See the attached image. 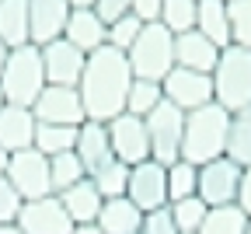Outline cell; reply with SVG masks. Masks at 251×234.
I'll return each instance as SVG.
<instances>
[{"mask_svg": "<svg viewBox=\"0 0 251 234\" xmlns=\"http://www.w3.org/2000/svg\"><path fill=\"white\" fill-rule=\"evenodd\" d=\"M129 84H133V70H129L126 53H119L112 46H101V49L87 53V66H84L80 84H77L87 119L108 122L119 112H126Z\"/></svg>", "mask_w": 251, "mask_h": 234, "instance_id": "6da1fadb", "label": "cell"}, {"mask_svg": "<svg viewBox=\"0 0 251 234\" xmlns=\"http://www.w3.org/2000/svg\"><path fill=\"white\" fill-rule=\"evenodd\" d=\"M227 137H230V112L224 105H202L185 112V133H181V157L192 164H206L227 154Z\"/></svg>", "mask_w": 251, "mask_h": 234, "instance_id": "7a4b0ae2", "label": "cell"}, {"mask_svg": "<svg viewBox=\"0 0 251 234\" xmlns=\"http://www.w3.org/2000/svg\"><path fill=\"white\" fill-rule=\"evenodd\" d=\"M46 88V66L42 49L35 42H25L18 49H7L4 70H0V94L7 105H35V98Z\"/></svg>", "mask_w": 251, "mask_h": 234, "instance_id": "3957f363", "label": "cell"}, {"mask_svg": "<svg viewBox=\"0 0 251 234\" xmlns=\"http://www.w3.org/2000/svg\"><path fill=\"white\" fill-rule=\"evenodd\" d=\"M213 102L224 105L230 116L241 109H251V49L248 46H227L220 49V59L213 66Z\"/></svg>", "mask_w": 251, "mask_h": 234, "instance_id": "277c9868", "label": "cell"}, {"mask_svg": "<svg viewBox=\"0 0 251 234\" xmlns=\"http://www.w3.org/2000/svg\"><path fill=\"white\" fill-rule=\"evenodd\" d=\"M129 59V70L133 77L143 81H164L175 66V35L161 25V21H150L143 25V31L136 35V42L126 53Z\"/></svg>", "mask_w": 251, "mask_h": 234, "instance_id": "5b68a950", "label": "cell"}, {"mask_svg": "<svg viewBox=\"0 0 251 234\" xmlns=\"http://www.w3.org/2000/svg\"><path fill=\"white\" fill-rule=\"evenodd\" d=\"M147 137H150V157L171 164L181 157V133H185V112L178 105H171L168 98L157 105L147 119Z\"/></svg>", "mask_w": 251, "mask_h": 234, "instance_id": "8992f818", "label": "cell"}, {"mask_svg": "<svg viewBox=\"0 0 251 234\" xmlns=\"http://www.w3.org/2000/svg\"><path fill=\"white\" fill-rule=\"evenodd\" d=\"M7 182L18 189L21 199H39V196H49L52 192V178H49V157L35 147H25V150H14L11 161H7Z\"/></svg>", "mask_w": 251, "mask_h": 234, "instance_id": "52a82bcc", "label": "cell"}, {"mask_svg": "<svg viewBox=\"0 0 251 234\" xmlns=\"http://www.w3.org/2000/svg\"><path fill=\"white\" fill-rule=\"evenodd\" d=\"M241 164L234 157H216V161H206L199 164V199L206 206H227V203H237V185H241Z\"/></svg>", "mask_w": 251, "mask_h": 234, "instance_id": "ba28073f", "label": "cell"}, {"mask_svg": "<svg viewBox=\"0 0 251 234\" xmlns=\"http://www.w3.org/2000/svg\"><path fill=\"white\" fill-rule=\"evenodd\" d=\"M126 196H129L143 213L168 206V164L153 161V157L133 164V168H129V185H126Z\"/></svg>", "mask_w": 251, "mask_h": 234, "instance_id": "9c48e42d", "label": "cell"}, {"mask_svg": "<svg viewBox=\"0 0 251 234\" xmlns=\"http://www.w3.org/2000/svg\"><path fill=\"white\" fill-rule=\"evenodd\" d=\"M108 126V144H112V154L122 161V164H140L150 157V137H147V122L133 112H119L115 119L105 122Z\"/></svg>", "mask_w": 251, "mask_h": 234, "instance_id": "30bf717a", "label": "cell"}, {"mask_svg": "<svg viewBox=\"0 0 251 234\" xmlns=\"http://www.w3.org/2000/svg\"><path fill=\"white\" fill-rule=\"evenodd\" d=\"M14 224L25 234H70L74 231V220H70L67 210H63L56 192L39 196V199H25Z\"/></svg>", "mask_w": 251, "mask_h": 234, "instance_id": "8fae6325", "label": "cell"}, {"mask_svg": "<svg viewBox=\"0 0 251 234\" xmlns=\"http://www.w3.org/2000/svg\"><path fill=\"white\" fill-rule=\"evenodd\" d=\"M31 112H35L39 122H49V126H80L87 119L80 91L63 88V84H46L42 94L35 98V105H31Z\"/></svg>", "mask_w": 251, "mask_h": 234, "instance_id": "7c38bea8", "label": "cell"}, {"mask_svg": "<svg viewBox=\"0 0 251 234\" xmlns=\"http://www.w3.org/2000/svg\"><path fill=\"white\" fill-rule=\"evenodd\" d=\"M161 88H164V98L181 112H192L213 102V77L199 70H185V66H171V74L161 81Z\"/></svg>", "mask_w": 251, "mask_h": 234, "instance_id": "4fadbf2b", "label": "cell"}, {"mask_svg": "<svg viewBox=\"0 0 251 234\" xmlns=\"http://www.w3.org/2000/svg\"><path fill=\"white\" fill-rule=\"evenodd\" d=\"M42 49V66H46V84H63V88H77L80 74L87 66V53H80L67 39H52Z\"/></svg>", "mask_w": 251, "mask_h": 234, "instance_id": "5bb4252c", "label": "cell"}, {"mask_svg": "<svg viewBox=\"0 0 251 234\" xmlns=\"http://www.w3.org/2000/svg\"><path fill=\"white\" fill-rule=\"evenodd\" d=\"M70 0H28V35L35 46L63 39V28L70 18Z\"/></svg>", "mask_w": 251, "mask_h": 234, "instance_id": "9a60e30c", "label": "cell"}, {"mask_svg": "<svg viewBox=\"0 0 251 234\" xmlns=\"http://www.w3.org/2000/svg\"><path fill=\"white\" fill-rule=\"evenodd\" d=\"M35 112H31L28 105H0V147H4L7 154L14 150H25L35 144Z\"/></svg>", "mask_w": 251, "mask_h": 234, "instance_id": "2e32d148", "label": "cell"}, {"mask_svg": "<svg viewBox=\"0 0 251 234\" xmlns=\"http://www.w3.org/2000/svg\"><path fill=\"white\" fill-rule=\"evenodd\" d=\"M216 59H220V46L209 42L199 28L175 35V66H185V70H199V74H213Z\"/></svg>", "mask_w": 251, "mask_h": 234, "instance_id": "e0dca14e", "label": "cell"}, {"mask_svg": "<svg viewBox=\"0 0 251 234\" xmlns=\"http://www.w3.org/2000/svg\"><path fill=\"white\" fill-rule=\"evenodd\" d=\"M63 39L74 42L80 53H94L108 46V25L94 14V7H74L67 18V28H63Z\"/></svg>", "mask_w": 251, "mask_h": 234, "instance_id": "ac0fdd59", "label": "cell"}, {"mask_svg": "<svg viewBox=\"0 0 251 234\" xmlns=\"http://www.w3.org/2000/svg\"><path fill=\"white\" fill-rule=\"evenodd\" d=\"M77 157L84 161V168H87V175L91 172H98L105 161H112L115 154H112V144H108V126L105 122H94V119H84L80 126H77Z\"/></svg>", "mask_w": 251, "mask_h": 234, "instance_id": "d6986e66", "label": "cell"}, {"mask_svg": "<svg viewBox=\"0 0 251 234\" xmlns=\"http://www.w3.org/2000/svg\"><path fill=\"white\" fill-rule=\"evenodd\" d=\"M56 196H59L63 210L70 213L74 224H94V220H98V213H101V203H105V196L94 189L91 178H84V182H77V185H70V189H63V192H56Z\"/></svg>", "mask_w": 251, "mask_h": 234, "instance_id": "ffe728a7", "label": "cell"}, {"mask_svg": "<svg viewBox=\"0 0 251 234\" xmlns=\"http://www.w3.org/2000/svg\"><path fill=\"white\" fill-rule=\"evenodd\" d=\"M94 224H98L105 234H136L140 224H143V210L129 196H112V199L101 203V213H98Z\"/></svg>", "mask_w": 251, "mask_h": 234, "instance_id": "44dd1931", "label": "cell"}, {"mask_svg": "<svg viewBox=\"0 0 251 234\" xmlns=\"http://www.w3.org/2000/svg\"><path fill=\"white\" fill-rule=\"evenodd\" d=\"M0 42L18 49L31 42L28 35V0H0Z\"/></svg>", "mask_w": 251, "mask_h": 234, "instance_id": "7402d4cb", "label": "cell"}, {"mask_svg": "<svg viewBox=\"0 0 251 234\" xmlns=\"http://www.w3.org/2000/svg\"><path fill=\"white\" fill-rule=\"evenodd\" d=\"M196 28L220 49L230 46V18H227V0H199V18Z\"/></svg>", "mask_w": 251, "mask_h": 234, "instance_id": "603a6c76", "label": "cell"}, {"mask_svg": "<svg viewBox=\"0 0 251 234\" xmlns=\"http://www.w3.org/2000/svg\"><path fill=\"white\" fill-rule=\"evenodd\" d=\"M164 102V88L161 81H143V77H133L129 84V94H126V112H133L140 119H147L157 105Z\"/></svg>", "mask_w": 251, "mask_h": 234, "instance_id": "cb8c5ba5", "label": "cell"}, {"mask_svg": "<svg viewBox=\"0 0 251 234\" xmlns=\"http://www.w3.org/2000/svg\"><path fill=\"white\" fill-rule=\"evenodd\" d=\"M227 157H234L241 168H251V109H241L230 116Z\"/></svg>", "mask_w": 251, "mask_h": 234, "instance_id": "d4e9b609", "label": "cell"}, {"mask_svg": "<svg viewBox=\"0 0 251 234\" xmlns=\"http://www.w3.org/2000/svg\"><path fill=\"white\" fill-rule=\"evenodd\" d=\"M244 224H248V213H244L237 203L209 206V210H206V220H202V227H199V234H244Z\"/></svg>", "mask_w": 251, "mask_h": 234, "instance_id": "484cf974", "label": "cell"}, {"mask_svg": "<svg viewBox=\"0 0 251 234\" xmlns=\"http://www.w3.org/2000/svg\"><path fill=\"white\" fill-rule=\"evenodd\" d=\"M49 178H52V192H63V189L84 182L87 168H84V161L77 157V150H63V154L49 157Z\"/></svg>", "mask_w": 251, "mask_h": 234, "instance_id": "4316f807", "label": "cell"}, {"mask_svg": "<svg viewBox=\"0 0 251 234\" xmlns=\"http://www.w3.org/2000/svg\"><path fill=\"white\" fill-rule=\"evenodd\" d=\"M35 150H42L46 157H56L63 150H74L77 147V126H49V122H39L35 126Z\"/></svg>", "mask_w": 251, "mask_h": 234, "instance_id": "83f0119b", "label": "cell"}, {"mask_svg": "<svg viewBox=\"0 0 251 234\" xmlns=\"http://www.w3.org/2000/svg\"><path fill=\"white\" fill-rule=\"evenodd\" d=\"M199 192V164L192 161H171L168 164V203H175V199H185V196H196Z\"/></svg>", "mask_w": 251, "mask_h": 234, "instance_id": "f1b7e54d", "label": "cell"}, {"mask_svg": "<svg viewBox=\"0 0 251 234\" xmlns=\"http://www.w3.org/2000/svg\"><path fill=\"white\" fill-rule=\"evenodd\" d=\"M87 178L94 182V189H98L105 199H112V196H126V185H129V164H122L119 157H112V161L101 164L98 172H91Z\"/></svg>", "mask_w": 251, "mask_h": 234, "instance_id": "f546056e", "label": "cell"}, {"mask_svg": "<svg viewBox=\"0 0 251 234\" xmlns=\"http://www.w3.org/2000/svg\"><path fill=\"white\" fill-rule=\"evenodd\" d=\"M196 18H199V0H164L161 4V25L171 31V35L192 31Z\"/></svg>", "mask_w": 251, "mask_h": 234, "instance_id": "4dcf8cb0", "label": "cell"}, {"mask_svg": "<svg viewBox=\"0 0 251 234\" xmlns=\"http://www.w3.org/2000/svg\"><path fill=\"white\" fill-rule=\"evenodd\" d=\"M168 210H171V220H175L178 234H199V227H202L209 206L202 203L199 196H185V199H175V203H168Z\"/></svg>", "mask_w": 251, "mask_h": 234, "instance_id": "1f68e13d", "label": "cell"}, {"mask_svg": "<svg viewBox=\"0 0 251 234\" xmlns=\"http://www.w3.org/2000/svg\"><path fill=\"white\" fill-rule=\"evenodd\" d=\"M227 18H230V46L251 49V0H227Z\"/></svg>", "mask_w": 251, "mask_h": 234, "instance_id": "d6a6232c", "label": "cell"}, {"mask_svg": "<svg viewBox=\"0 0 251 234\" xmlns=\"http://www.w3.org/2000/svg\"><path fill=\"white\" fill-rule=\"evenodd\" d=\"M143 31V21L136 14H122L119 21L108 25V46L119 49V53H129V46L136 42V35Z\"/></svg>", "mask_w": 251, "mask_h": 234, "instance_id": "836d02e7", "label": "cell"}, {"mask_svg": "<svg viewBox=\"0 0 251 234\" xmlns=\"http://www.w3.org/2000/svg\"><path fill=\"white\" fill-rule=\"evenodd\" d=\"M21 203H25V199H21V196H18V189L7 182V175H0V224L18 220Z\"/></svg>", "mask_w": 251, "mask_h": 234, "instance_id": "e575fe53", "label": "cell"}, {"mask_svg": "<svg viewBox=\"0 0 251 234\" xmlns=\"http://www.w3.org/2000/svg\"><path fill=\"white\" fill-rule=\"evenodd\" d=\"M140 234H178V227H175V220H171V210H168V206H161V210L143 213Z\"/></svg>", "mask_w": 251, "mask_h": 234, "instance_id": "d590c367", "label": "cell"}, {"mask_svg": "<svg viewBox=\"0 0 251 234\" xmlns=\"http://www.w3.org/2000/svg\"><path fill=\"white\" fill-rule=\"evenodd\" d=\"M129 4H133V0H94V14H98L105 25H112L122 14H129Z\"/></svg>", "mask_w": 251, "mask_h": 234, "instance_id": "8d00e7d4", "label": "cell"}, {"mask_svg": "<svg viewBox=\"0 0 251 234\" xmlns=\"http://www.w3.org/2000/svg\"><path fill=\"white\" fill-rule=\"evenodd\" d=\"M161 4H164V0H133V4H129V14H136L143 25L161 21Z\"/></svg>", "mask_w": 251, "mask_h": 234, "instance_id": "74e56055", "label": "cell"}, {"mask_svg": "<svg viewBox=\"0 0 251 234\" xmlns=\"http://www.w3.org/2000/svg\"><path fill=\"white\" fill-rule=\"evenodd\" d=\"M237 206L251 217V168L241 172V185H237Z\"/></svg>", "mask_w": 251, "mask_h": 234, "instance_id": "f35d334b", "label": "cell"}, {"mask_svg": "<svg viewBox=\"0 0 251 234\" xmlns=\"http://www.w3.org/2000/svg\"><path fill=\"white\" fill-rule=\"evenodd\" d=\"M70 234H105L98 224H74V231Z\"/></svg>", "mask_w": 251, "mask_h": 234, "instance_id": "ab89813d", "label": "cell"}, {"mask_svg": "<svg viewBox=\"0 0 251 234\" xmlns=\"http://www.w3.org/2000/svg\"><path fill=\"white\" fill-rule=\"evenodd\" d=\"M0 234H25V231H21L14 220H11V224H0Z\"/></svg>", "mask_w": 251, "mask_h": 234, "instance_id": "60d3db41", "label": "cell"}, {"mask_svg": "<svg viewBox=\"0 0 251 234\" xmlns=\"http://www.w3.org/2000/svg\"><path fill=\"white\" fill-rule=\"evenodd\" d=\"M7 161H11V154H7L4 147H0V175H4V172H7Z\"/></svg>", "mask_w": 251, "mask_h": 234, "instance_id": "b9f144b4", "label": "cell"}, {"mask_svg": "<svg viewBox=\"0 0 251 234\" xmlns=\"http://www.w3.org/2000/svg\"><path fill=\"white\" fill-rule=\"evenodd\" d=\"M70 7H94V0H70Z\"/></svg>", "mask_w": 251, "mask_h": 234, "instance_id": "7bdbcfd3", "label": "cell"}, {"mask_svg": "<svg viewBox=\"0 0 251 234\" xmlns=\"http://www.w3.org/2000/svg\"><path fill=\"white\" fill-rule=\"evenodd\" d=\"M4 59H7V46L0 42V70H4Z\"/></svg>", "mask_w": 251, "mask_h": 234, "instance_id": "ee69618b", "label": "cell"}, {"mask_svg": "<svg viewBox=\"0 0 251 234\" xmlns=\"http://www.w3.org/2000/svg\"><path fill=\"white\" fill-rule=\"evenodd\" d=\"M244 234H251V217H248V224H244Z\"/></svg>", "mask_w": 251, "mask_h": 234, "instance_id": "f6af8a7d", "label": "cell"}, {"mask_svg": "<svg viewBox=\"0 0 251 234\" xmlns=\"http://www.w3.org/2000/svg\"><path fill=\"white\" fill-rule=\"evenodd\" d=\"M0 105H4V94H0Z\"/></svg>", "mask_w": 251, "mask_h": 234, "instance_id": "bcb514c9", "label": "cell"}, {"mask_svg": "<svg viewBox=\"0 0 251 234\" xmlns=\"http://www.w3.org/2000/svg\"><path fill=\"white\" fill-rule=\"evenodd\" d=\"M136 234H140V231H136Z\"/></svg>", "mask_w": 251, "mask_h": 234, "instance_id": "7dc6e473", "label": "cell"}]
</instances>
